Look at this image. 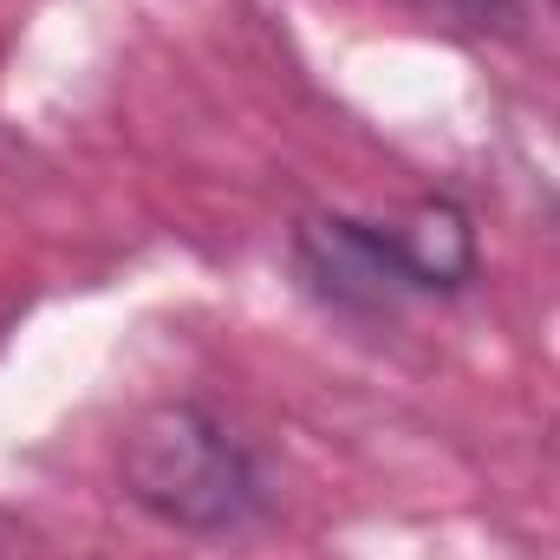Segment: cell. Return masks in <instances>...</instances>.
Wrapping results in <instances>:
<instances>
[{
  "instance_id": "3",
  "label": "cell",
  "mask_w": 560,
  "mask_h": 560,
  "mask_svg": "<svg viewBox=\"0 0 560 560\" xmlns=\"http://www.w3.org/2000/svg\"><path fill=\"white\" fill-rule=\"evenodd\" d=\"M405 7H418L430 20H450L463 33H509L522 20V0H405Z\"/></svg>"
},
{
  "instance_id": "2",
  "label": "cell",
  "mask_w": 560,
  "mask_h": 560,
  "mask_svg": "<svg viewBox=\"0 0 560 560\" xmlns=\"http://www.w3.org/2000/svg\"><path fill=\"white\" fill-rule=\"evenodd\" d=\"M118 482L150 522L196 535V541L248 535L275 509V482H268V463L255 456V443L196 398L150 405L125 430Z\"/></svg>"
},
{
  "instance_id": "1",
  "label": "cell",
  "mask_w": 560,
  "mask_h": 560,
  "mask_svg": "<svg viewBox=\"0 0 560 560\" xmlns=\"http://www.w3.org/2000/svg\"><path fill=\"white\" fill-rule=\"evenodd\" d=\"M293 275L346 319H398L411 300L463 293L476 280V229L456 202L430 196L405 215H300Z\"/></svg>"
}]
</instances>
